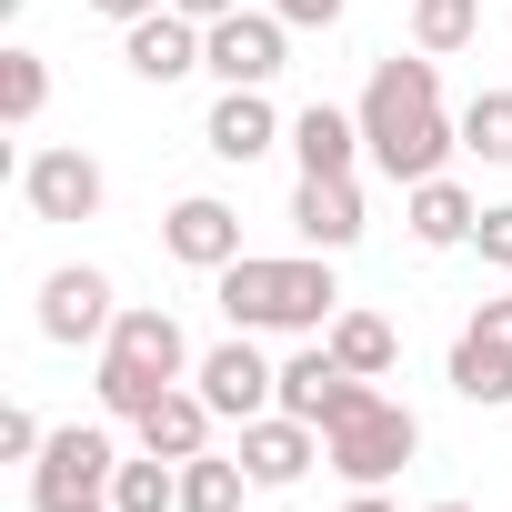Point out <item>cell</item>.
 I'll use <instances>...</instances> for the list:
<instances>
[{
    "label": "cell",
    "mask_w": 512,
    "mask_h": 512,
    "mask_svg": "<svg viewBox=\"0 0 512 512\" xmlns=\"http://www.w3.org/2000/svg\"><path fill=\"white\" fill-rule=\"evenodd\" d=\"M462 151L492 161V171H512V91H472L462 101Z\"/></svg>",
    "instance_id": "cb8c5ba5"
},
{
    "label": "cell",
    "mask_w": 512,
    "mask_h": 512,
    "mask_svg": "<svg viewBox=\"0 0 512 512\" xmlns=\"http://www.w3.org/2000/svg\"><path fill=\"white\" fill-rule=\"evenodd\" d=\"M91 11H101V21H121V31H131V21H151V11H171V0H91Z\"/></svg>",
    "instance_id": "f546056e"
},
{
    "label": "cell",
    "mask_w": 512,
    "mask_h": 512,
    "mask_svg": "<svg viewBox=\"0 0 512 512\" xmlns=\"http://www.w3.org/2000/svg\"><path fill=\"white\" fill-rule=\"evenodd\" d=\"M161 251H171L181 272H231L241 262V211L221 191H191V201L161 211Z\"/></svg>",
    "instance_id": "30bf717a"
},
{
    "label": "cell",
    "mask_w": 512,
    "mask_h": 512,
    "mask_svg": "<svg viewBox=\"0 0 512 512\" xmlns=\"http://www.w3.org/2000/svg\"><path fill=\"white\" fill-rule=\"evenodd\" d=\"M462 332H472L482 352H512V292H502V302H472V322H462Z\"/></svg>",
    "instance_id": "4316f807"
},
{
    "label": "cell",
    "mask_w": 512,
    "mask_h": 512,
    "mask_svg": "<svg viewBox=\"0 0 512 512\" xmlns=\"http://www.w3.org/2000/svg\"><path fill=\"white\" fill-rule=\"evenodd\" d=\"M21 201H31V221H101V201H111V181H101V161L91 151H31L21 161Z\"/></svg>",
    "instance_id": "ba28073f"
},
{
    "label": "cell",
    "mask_w": 512,
    "mask_h": 512,
    "mask_svg": "<svg viewBox=\"0 0 512 512\" xmlns=\"http://www.w3.org/2000/svg\"><path fill=\"white\" fill-rule=\"evenodd\" d=\"M181 382H191V342H181V322L151 312V302H131V312L111 322L101 362H91L101 412H111V422H141V412H151L161 392H181Z\"/></svg>",
    "instance_id": "3957f363"
},
{
    "label": "cell",
    "mask_w": 512,
    "mask_h": 512,
    "mask_svg": "<svg viewBox=\"0 0 512 512\" xmlns=\"http://www.w3.org/2000/svg\"><path fill=\"white\" fill-rule=\"evenodd\" d=\"M241 492H262L241 472V452H191L181 462V512H241Z\"/></svg>",
    "instance_id": "d6986e66"
},
{
    "label": "cell",
    "mask_w": 512,
    "mask_h": 512,
    "mask_svg": "<svg viewBox=\"0 0 512 512\" xmlns=\"http://www.w3.org/2000/svg\"><path fill=\"white\" fill-rule=\"evenodd\" d=\"M211 302L231 332H332L342 282H332V251H241L231 272H211Z\"/></svg>",
    "instance_id": "7a4b0ae2"
},
{
    "label": "cell",
    "mask_w": 512,
    "mask_h": 512,
    "mask_svg": "<svg viewBox=\"0 0 512 512\" xmlns=\"http://www.w3.org/2000/svg\"><path fill=\"white\" fill-rule=\"evenodd\" d=\"M41 442H51V432H41V422H31L21 402L0 412V462H41Z\"/></svg>",
    "instance_id": "484cf974"
},
{
    "label": "cell",
    "mask_w": 512,
    "mask_h": 512,
    "mask_svg": "<svg viewBox=\"0 0 512 512\" xmlns=\"http://www.w3.org/2000/svg\"><path fill=\"white\" fill-rule=\"evenodd\" d=\"M362 151H372V171L382 181H442L452 171V151H462V111H442V61L432 51H392V61H372V81H362Z\"/></svg>",
    "instance_id": "6da1fadb"
},
{
    "label": "cell",
    "mask_w": 512,
    "mask_h": 512,
    "mask_svg": "<svg viewBox=\"0 0 512 512\" xmlns=\"http://www.w3.org/2000/svg\"><path fill=\"white\" fill-rule=\"evenodd\" d=\"M402 221H412V241H422V251H462V241H472V221H482V201L442 171V181H412V191H402Z\"/></svg>",
    "instance_id": "9a60e30c"
},
{
    "label": "cell",
    "mask_w": 512,
    "mask_h": 512,
    "mask_svg": "<svg viewBox=\"0 0 512 512\" xmlns=\"http://www.w3.org/2000/svg\"><path fill=\"white\" fill-rule=\"evenodd\" d=\"M272 11H282L292 31H332V21H342V0H272Z\"/></svg>",
    "instance_id": "83f0119b"
},
{
    "label": "cell",
    "mask_w": 512,
    "mask_h": 512,
    "mask_svg": "<svg viewBox=\"0 0 512 512\" xmlns=\"http://www.w3.org/2000/svg\"><path fill=\"white\" fill-rule=\"evenodd\" d=\"M272 141H292V121L272 111V91H221V101H211V121H201V151H211V161H231V171H251Z\"/></svg>",
    "instance_id": "7c38bea8"
},
{
    "label": "cell",
    "mask_w": 512,
    "mask_h": 512,
    "mask_svg": "<svg viewBox=\"0 0 512 512\" xmlns=\"http://www.w3.org/2000/svg\"><path fill=\"white\" fill-rule=\"evenodd\" d=\"M231 452H241V472L262 482V492H292V482L322 462V432H312L302 412H262V422H241V442H231Z\"/></svg>",
    "instance_id": "8fae6325"
},
{
    "label": "cell",
    "mask_w": 512,
    "mask_h": 512,
    "mask_svg": "<svg viewBox=\"0 0 512 512\" xmlns=\"http://www.w3.org/2000/svg\"><path fill=\"white\" fill-rule=\"evenodd\" d=\"M282 61H292V21L272 11H231V21H211L201 31V71L221 81V91H272L282 81Z\"/></svg>",
    "instance_id": "8992f818"
},
{
    "label": "cell",
    "mask_w": 512,
    "mask_h": 512,
    "mask_svg": "<svg viewBox=\"0 0 512 512\" xmlns=\"http://www.w3.org/2000/svg\"><path fill=\"white\" fill-rule=\"evenodd\" d=\"M432 512H472V502H432Z\"/></svg>",
    "instance_id": "1f68e13d"
},
{
    "label": "cell",
    "mask_w": 512,
    "mask_h": 512,
    "mask_svg": "<svg viewBox=\"0 0 512 512\" xmlns=\"http://www.w3.org/2000/svg\"><path fill=\"white\" fill-rule=\"evenodd\" d=\"M191 382H201V402H211L221 422H262V412H282V362H262V342H251V332L211 342V352L191 362Z\"/></svg>",
    "instance_id": "52a82bcc"
},
{
    "label": "cell",
    "mask_w": 512,
    "mask_h": 512,
    "mask_svg": "<svg viewBox=\"0 0 512 512\" xmlns=\"http://www.w3.org/2000/svg\"><path fill=\"white\" fill-rule=\"evenodd\" d=\"M412 452H422V422H412V402H392V392H372L352 422H332V432H322V462H332L352 492H382Z\"/></svg>",
    "instance_id": "277c9868"
},
{
    "label": "cell",
    "mask_w": 512,
    "mask_h": 512,
    "mask_svg": "<svg viewBox=\"0 0 512 512\" xmlns=\"http://www.w3.org/2000/svg\"><path fill=\"white\" fill-rule=\"evenodd\" d=\"M171 11H181V21H201V31H211V21H231V11H251V0H171Z\"/></svg>",
    "instance_id": "f1b7e54d"
},
{
    "label": "cell",
    "mask_w": 512,
    "mask_h": 512,
    "mask_svg": "<svg viewBox=\"0 0 512 512\" xmlns=\"http://www.w3.org/2000/svg\"><path fill=\"white\" fill-rule=\"evenodd\" d=\"M472 41H482V0H412V51L452 61V51H472Z\"/></svg>",
    "instance_id": "7402d4cb"
},
{
    "label": "cell",
    "mask_w": 512,
    "mask_h": 512,
    "mask_svg": "<svg viewBox=\"0 0 512 512\" xmlns=\"http://www.w3.org/2000/svg\"><path fill=\"white\" fill-rule=\"evenodd\" d=\"M111 472H121L111 422H61L31 462V512H91V502H111Z\"/></svg>",
    "instance_id": "5b68a950"
},
{
    "label": "cell",
    "mask_w": 512,
    "mask_h": 512,
    "mask_svg": "<svg viewBox=\"0 0 512 512\" xmlns=\"http://www.w3.org/2000/svg\"><path fill=\"white\" fill-rule=\"evenodd\" d=\"M91 512H111V502H91Z\"/></svg>",
    "instance_id": "d6a6232c"
},
{
    "label": "cell",
    "mask_w": 512,
    "mask_h": 512,
    "mask_svg": "<svg viewBox=\"0 0 512 512\" xmlns=\"http://www.w3.org/2000/svg\"><path fill=\"white\" fill-rule=\"evenodd\" d=\"M322 342H332V362H342V372H362V382H382V372L402 362V332H392L382 312H362V302H342Z\"/></svg>",
    "instance_id": "ac0fdd59"
},
{
    "label": "cell",
    "mask_w": 512,
    "mask_h": 512,
    "mask_svg": "<svg viewBox=\"0 0 512 512\" xmlns=\"http://www.w3.org/2000/svg\"><path fill=\"white\" fill-rule=\"evenodd\" d=\"M292 231H302V251H352L362 241V181L352 171H302Z\"/></svg>",
    "instance_id": "4fadbf2b"
},
{
    "label": "cell",
    "mask_w": 512,
    "mask_h": 512,
    "mask_svg": "<svg viewBox=\"0 0 512 512\" xmlns=\"http://www.w3.org/2000/svg\"><path fill=\"white\" fill-rule=\"evenodd\" d=\"M452 392H462L472 412H502V402H512V352H482V342L462 332V342H452Z\"/></svg>",
    "instance_id": "603a6c76"
},
{
    "label": "cell",
    "mask_w": 512,
    "mask_h": 512,
    "mask_svg": "<svg viewBox=\"0 0 512 512\" xmlns=\"http://www.w3.org/2000/svg\"><path fill=\"white\" fill-rule=\"evenodd\" d=\"M111 512H181V462H161V452H121V472H111Z\"/></svg>",
    "instance_id": "ffe728a7"
},
{
    "label": "cell",
    "mask_w": 512,
    "mask_h": 512,
    "mask_svg": "<svg viewBox=\"0 0 512 512\" xmlns=\"http://www.w3.org/2000/svg\"><path fill=\"white\" fill-rule=\"evenodd\" d=\"M111 322H121V302H111V272H91V262H61V272L41 282V342L81 352V342H111Z\"/></svg>",
    "instance_id": "9c48e42d"
},
{
    "label": "cell",
    "mask_w": 512,
    "mask_h": 512,
    "mask_svg": "<svg viewBox=\"0 0 512 512\" xmlns=\"http://www.w3.org/2000/svg\"><path fill=\"white\" fill-rule=\"evenodd\" d=\"M292 161H302V171H352V161H372V151H362V111H332V101L292 111Z\"/></svg>",
    "instance_id": "e0dca14e"
},
{
    "label": "cell",
    "mask_w": 512,
    "mask_h": 512,
    "mask_svg": "<svg viewBox=\"0 0 512 512\" xmlns=\"http://www.w3.org/2000/svg\"><path fill=\"white\" fill-rule=\"evenodd\" d=\"M121 61H131V81L171 91V81H191V71H201V21L151 11V21H131V31H121Z\"/></svg>",
    "instance_id": "5bb4252c"
},
{
    "label": "cell",
    "mask_w": 512,
    "mask_h": 512,
    "mask_svg": "<svg viewBox=\"0 0 512 512\" xmlns=\"http://www.w3.org/2000/svg\"><path fill=\"white\" fill-rule=\"evenodd\" d=\"M41 111H51V61H41L31 41H11V51H0V121L31 131Z\"/></svg>",
    "instance_id": "44dd1931"
},
{
    "label": "cell",
    "mask_w": 512,
    "mask_h": 512,
    "mask_svg": "<svg viewBox=\"0 0 512 512\" xmlns=\"http://www.w3.org/2000/svg\"><path fill=\"white\" fill-rule=\"evenodd\" d=\"M211 402H201V382H181V392H161L131 432H141V452H161V462H191V452H211Z\"/></svg>",
    "instance_id": "2e32d148"
},
{
    "label": "cell",
    "mask_w": 512,
    "mask_h": 512,
    "mask_svg": "<svg viewBox=\"0 0 512 512\" xmlns=\"http://www.w3.org/2000/svg\"><path fill=\"white\" fill-rule=\"evenodd\" d=\"M472 251H482L492 272H512V201H492V211L472 221Z\"/></svg>",
    "instance_id": "d4e9b609"
},
{
    "label": "cell",
    "mask_w": 512,
    "mask_h": 512,
    "mask_svg": "<svg viewBox=\"0 0 512 512\" xmlns=\"http://www.w3.org/2000/svg\"><path fill=\"white\" fill-rule=\"evenodd\" d=\"M342 512H402V502H392V492H352Z\"/></svg>",
    "instance_id": "4dcf8cb0"
}]
</instances>
